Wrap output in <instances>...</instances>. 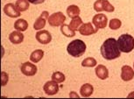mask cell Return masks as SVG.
Instances as JSON below:
<instances>
[{"instance_id":"83f0119b","label":"cell","mask_w":134,"mask_h":99,"mask_svg":"<svg viewBox=\"0 0 134 99\" xmlns=\"http://www.w3.org/2000/svg\"><path fill=\"white\" fill-rule=\"evenodd\" d=\"M69 96L71 98H79V96H78V94H76L75 92V91H72V92H70V94H69Z\"/></svg>"},{"instance_id":"f1b7e54d","label":"cell","mask_w":134,"mask_h":99,"mask_svg":"<svg viewBox=\"0 0 134 99\" xmlns=\"http://www.w3.org/2000/svg\"><path fill=\"white\" fill-rule=\"evenodd\" d=\"M131 96H134V92L129 94V95H128V97H131Z\"/></svg>"},{"instance_id":"277c9868","label":"cell","mask_w":134,"mask_h":99,"mask_svg":"<svg viewBox=\"0 0 134 99\" xmlns=\"http://www.w3.org/2000/svg\"><path fill=\"white\" fill-rule=\"evenodd\" d=\"M94 10L97 12L103 11L107 12H113L115 11V7L108 0H97L94 4Z\"/></svg>"},{"instance_id":"5b68a950","label":"cell","mask_w":134,"mask_h":99,"mask_svg":"<svg viewBox=\"0 0 134 99\" xmlns=\"http://www.w3.org/2000/svg\"><path fill=\"white\" fill-rule=\"evenodd\" d=\"M47 20H48L50 26L56 27V26H62V25L64 24V22L66 20V17L62 12H54V13L50 15Z\"/></svg>"},{"instance_id":"5bb4252c","label":"cell","mask_w":134,"mask_h":99,"mask_svg":"<svg viewBox=\"0 0 134 99\" xmlns=\"http://www.w3.org/2000/svg\"><path fill=\"white\" fill-rule=\"evenodd\" d=\"M96 75L101 80H105L109 77V70L104 65H98L96 68Z\"/></svg>"},{"instance_id":"484cf974","label":"cell","mask_w":134,"mask_h":99,"mask_svg":"<svg viewBox=\"0 0 134 99\" xmlns=\"http://www.w3.org/2000/svg\"><path fill=\"white\" fill-rule=\"evenodd\" d=\"M1 79H2V86H5L6 83L9 81V75L4 71H2L1 73Z\"/></svg>"},{"instance_id":"44dd1931","label":"cell","mask_w":134,"mask_h":99,"mask_svg":"<svg viewBox=\"0 0 134 99\" xmlns=\"http://www.w3.org/2000/svg\"><path fill=\"white\" fill-rule=\"evenodd\" d=\"M30 2L28 0H17L16 2V7L18 8V10L21 12H26V10L29 9V4Z\"/></svg>"},{"instance_id":"ffe728a7","label":"cell","mask_w":134,"mask_h":99,"mask_svg":"<svg viewBox=\"0 0 134 99\" xmlns=\"http://www.w3.org/2000/svg\"><path fill=\"white\" fill-rule=\"evenodd\" d=\"M60 32H62V34L64 35V36L68 38L74 37L75 35V32L73 31V30L70 28L69 25L68 26V25H66V24H63L62 26H60Z\"/></svg>"},{"instance_id":"9a60e30c","label":"cell","mask_w":134,"mask_h":99,"mask_svg":"<svg viewBox=\"0 0 134 99\" xmlns=\"http://www.w3.org/2000/svg\"><path fill=\"white\" fill-rule=\"evenodd\" d=\"M9 40L12 44H20L24 40V35L21 32L14 31L9 35Z\"/></svg>"},{"instance_id":"ba28073f","label":"cell","mask_w":134,"mask_h":99,"mask_svg":"<svg viewBox=\"0 0 134 99\" xmlns=\"http://www.w3.org/2000/svg\"><path fill=\"white\" fill-rule=\"evenodd\" d=\"M35 37H36V40H38V42H40V44H43V45L48 44L52 40V35L48 31H47V30L39 31L36 34V35H35Z\"/></svg>"},{"instance_id":"7c38bea8","label":"cell","mask_w":134,"mask_h":99,"mask_svg":"<svg viewBox=\"0 0 134 99\" xmlns=\"http://www.w3.org/2000/svg\"><path fill=\"white\" fill-rule=\"evenodd\" d=\"M121 78L125 82H129L134 78V70L128 65L123 66L121 68Z\"/></svg>"},{"instance_id":"4fadbf2b","label":"cell","mask_w":134,"mask_h":99,"mask_svg":"<svg viewBox=\"0 0 134 99\" xmlns=\"http://www.w3.org/2000/svg\"><path fill=\"white\" fill-rule=\"evenodd\" d=\"M78 31L83 36H90V35L96 34L97 32V29H95L93 27L91 23H85V24H82L81 26Z\"/></svg>"},{"instance_id":"7a4b0ae2","label":"cell","mask_w":134,"mask_h":99,"mask_svg":"<svg viewBox=\"0 0 134 99\" xmlns=\"http://www.w3.org/2000/svg\"><path fill=\"white\" fill-rule=\"evenodd\" d=\"M86 46L85 42H83L82 40H75L68 45L67 51L69 55L73 57H81L86 52Z\"/></svg>"},{"instance_id":"7402d4cb","label":"cell","mask_w":134,"mask_h":99,"mask_svg":"<svg viewBox=\"0 0 134 99\" xmlns=\"http://www.w3.org/2000/svg\"><path fill=\"white\" fill-rule=\"evenodd\" d=\"M82 24H83L82 19H81L80 17H76V18L72 19L71 22H70V24H69V26L73 31L75 32V31H77V30H79V28Z\"/></svg>"},{"instance_id":"2e32d148","label":"cell","mask_w":134,"mask_h":99,"mask_svg":"<svg viewBox=\"0 0 134 99\" xmlns=\"http://www.w3.org/2000/svg\"><path fill=\"white\" fill-rule=\"evenodd\" d=\"M94 92V88L90 83H85L80 89V93L82 97H90Z\"/></svg>"},{"instance_id":"8992f818","label":"cell","mask_w":134,"mask_h":99,"mask_svg":"<svg viewBox=\"0 0 134 99\" xmlns=\"http://www.w3.org/2000/svg\"><path fill=\"white\" fill-rule=\"evenodd\" d=\"M92 23L95 25L96 29H103L107 26V23H108V18L106 15L99 13L97 14L93 17Z\"/></svg>"},{"instance_id":"d6986e66","label":"cell","mask_w":134,"mask_h":99,"mask_svg":"<svg viewBox=\"0 0 134 99\" xmlns=\"http://www.w3.org/2000/svg\"><path fill=\"white\" fill-rule=\"evenodd\" d=\"M43 56H44V51L40 49H38V50H35V51H34L31 54L30 60H31L32 62L37 63L42 59Z\"/></svg>"},{"instance_id":"3957f363","label":"cell","mask_w":134,"mask_h":99,"mask_svg":"<svg viewBox=\"0 0 134 99\" xmlns=\"http://www.w3.org/2000/svg\"><path fill=\"white\" fill-rule=\"evenodd\" d=\"M119 50L123 53H130L134 49V38L130 34H122L118 40Z\"/></svg>"},{"instance_id":"8fae6325","label":"cell","mask_w":134,"mask_h":99,"mask_svg":"<svg viewBox=\"0 0 134 99\" xmlns=\"http://www.w3.org/2000/svg\"><path fill=\"white\" fill-rule=\"evenodd\" d=\"M4 12L10 18H19L20 15V12L16 7V4H7L4 7Z\"/></svg>"},{"instance_id":"9c48e42d","label":"cell","mask_w":134,"mask_h":99,"mask_svg":"<svg viewBox=\"0 0 134 99\" xmlns=\"http://www.w3.org/2000/svg\"><path fill=\"white\" fill-rule=\"evenodd\" d=\"M45 93L48 96H54L55 94L58 93L59 91V86H58V82H54V81H48L45 83L44 87H43Z\"/></svg>"},{"instance_id":"e0dca14e","label":"cell","mask_w":134,"mask_h":99,"mask_svg":"<svg viewBox=\"0 0 134 99\" xmlns=\"http://www.w3.org/2000/svg\"><path fill=\"white\" fill-rule=\"evenodd\" d=\"M14 28L16 29L17 31L25 32L28 28V23H27L26 20H25L23 19H18L17 21H15Z\"/></svg>"},{"instance_id":"d4e9b609","label":"cell","mask_w":134,"mask_h":99,"mask_svg":"<svg viewBox=\"0 0 134 99\" xmlns=\"http://www.w3.org/2000/svg\"><path fill=\"white\" fill-rule=\"evenodd\" d=\"M110 28L112 30H118V28H120V26H122V22L120 21L118 19H112L110 21Z\"/></svg>"},{"instance_id":"603a6c76","label":"cell","mask_w":134,"mask_h":99,"mask_svg":"<svg viewBox=\"0 0 134 99\" xmlns=\"http://www.w3.org/2000/svg\"><path fill=\"white\" fill-rule=\"evenodd\" d=\"M97 60L93 57H88L82 62V66L86 68H93L97 66Z\"/></svg>"},{"instance_id":"4316f807","label":"cell","mask_w":134,"mask_h":99,"mask_svg":"<svg viewBox=\"0 0 134 99\" xmlns=\"http://www.w3.org/2000/svg\"><path fill=\"white\" fill-rule=\"evenodd\" d=\"M28 1L32 4H40L44 3L46 0H28Z\"/></svg>"},{"instance_id":"30bf717a","label":"cell","mask_w":134,"mask_h":99,"mask_svg":"<svg viewBox=\"0 0 134 99\" xmlns=\"http://www.w3.org/2000/svg\"><path fill=\"white\" fill-rule=\"evenodd\" d=\"M49 14L48 12L44 11L41 13V15L38 18L36 19V21L34 22V28L35 30H41L45 27L46 26V23H47V19H48Z\"/></svg>"},{"instance_id":"cb8c5ba5","label":"cell","mask_w":134,"mask_h":99,"mask_svg":"<svg viewBox=\"0 0 134 99\" xmlns=\"http://www.w3.org/2000/svg\"><path fill=\"white\" fill-rule=\"evenodd\" d=\"M66 77L64 75V74L62 73V72H59V71H57V72H54V74L52 75V80L54 81V82H56L58 83H62L65 81Z\"/></svg>"},{"instance_id":"6da1fadb","label":"cell","mask_w":134,"mask_h":99,"mask_svg":"<svg viewBox=\"0 0 134 99\" xmlns=\"http://www.w3.org/2000/svg\"><path fill=\"white\" fill-rule=\"evenodd\" d=\"M101 54L104 59L108 60H115L120 57L121 51L118 45V40L114 38H109L103 43L100 48Z\"/></svg>"},{"instance_id":"f546056e","label":"cell","mask_w":134,"mask_h":99,"mask_svg":"<svg viewBox=\"0 0 134 99\" xmlns=\"http://www.w3.org/2000/svg\"><path fill=\"white\" fill-rule=\"evenodd\" d=\"M133 68H134V63H133Z\"/></svg>"},{"instance_id":"ac0fdd59","label":"cell","mask_w":134,"mask_h":99,"mask_svg":"<svg viewBox=\"0 0 134 99\" xmlns=\"http://www.w3.org/2000/svg\"><path fill=\"white\" fill-rule=\"evenodd\" d=\"M80 12H81L80 8L77 6H75V4L69 6L67 8V14L69 15V17H70L71 19H74V18L79 17Z\"/></svg>"},{"instance_id":"52a82bcc","label":"cell","mask_w":134,"mask_h":99,"mask_svg":"<svg viewBox=\"0 0 134 99\" xmlns=\"http://www.w3.org/2000/svg\"><path fill=\"white\" fill-rule=\"evenodd\" d=\"M20 69H21L22 74H24L26 76H34V75H36L38 68L36 65L32 64L29 62H26L21 65Z\"/></svg>"}]
</instances>
